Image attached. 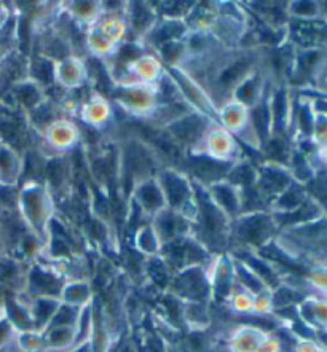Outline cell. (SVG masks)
Returning a JSON list of instances; mask_svg holds the SVG:
<instances>
[{
	"label": "cell",
	"mask_w": 327,
	"mask_h": 352,
	"mask_svg": "<svg viewBox=\"0 0 327 352\" xmlns=\"http://www.w3.org/2000/svg\"><path fill=\"white\" fill-rule=\"evenodd\" d=\"M18 175L17 155L7 145L0 147V184L12 185Z\"/></svg>",
	"instance_id": "6da1fadb"
},
{
	"label": "cell",
	"mask_w": 327,
	"mask_h": 352,
	"mask_svg": "<svg viewBox=\"0 0 327 352\" xmlns=\"http://www.w3.org/2000/svg\"><path fill=\"white\" fill-rule=\"evenodd\" d=\"M193 173L203 180H213L219 179L227 173V166L218 163V161L206 160V158H196L190 163Z\"/></svg>",
	"instance_id": "7a4b0ae2"
},
{
	"label": "cell",
	"mask_w": 327,
	"mask_h": 352,
	"mask_svg": "<svg viewBox=\"0 0 327 352\" xmlns=\"http://www.w3.org/2000/svg\"><path fill=\"white\" fill-rule=\"evenodd\" d=\"M163 187L166 188V193H168L169 199L174 201V204H182L185 199H187V185L182 179H179L178 175H165V185Z\"/></svg>",
	"instance_id": "3957f363"
},
{
	"label": "cell",
	"mask_w": 327,
	"mask_h": 352,
	"mask_svg": "<svg viewBox=\"0 0 327 352\" xmlns=\"http://www.w3.org/2000/svg\"><path fill=\"white\" fill-rule=\"evenodd\" d=\"M268 226L270 225L265 219L253 217L243 226L244 230L243 238H248L249 241H253V243H259V241H262V238H264V234L265 236L268 234Z\"/></svg>",
	"instance_id": "277c9868"
},
{
	"label": "cell",
	"mask_w": 327,
	"mask_h": 352,
	"mask_svg": "<svg viewBox=\"0 0 327 352\" xmlns=\"http://www.w3.org/2000/svg\"><path fill=\"white\" fill-rule=\"evenodd\" d=\"M176 134H178V138L180 139H185V140H192L195 139L196 133H198L200 129V120L196 118H190V120H184V122H179L178 124H174Z\"/></svg>",
	"instance_id": "5b68a950"
},
{
	"label": "cell",
	"mask_w": 327,
	"mask_h": 352,
	"mask_svg": "<svg viewBox=\"0 0 327 352\" xmlns=\"http://www.w3.org/2000/svg\"><path fill=\"white\" fill-rule=\"evenodd\" d=\"M10 333H12V327H10L8 322L0 320V346L10 340Z\"/></svg>",
	"instance_id": "8992f818"
},
{
	"label": "cell",
	"mask_w": 327,
	"mask_h": 352,
	"mask_svg": "<svg viewBox=\"0 0 327 352\" xmlns=\"http://www.w3.org/2000/svg\"><path fill=\"white\" fill-rule=\"evenodd\" d=\"M3 54H5V43L0 40V59L3 58Z\"/></svg>",
	"instance_id": "52a82bcc"
}]
</instances>
